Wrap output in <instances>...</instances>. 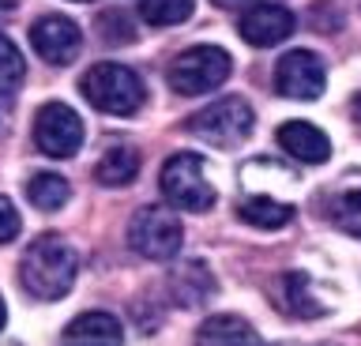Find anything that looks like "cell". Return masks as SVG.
Wrapping results in <instances>:
<instances>
[{
  "mask_svg": "<svg viewBox=\"0 0 361 346\" xmlns=\"http://www.w3.org/2000/svg\"><path fill=\"white\" fill-rule=\"evenodd\" d=\"M19 233V211L8 196H0V245H8Z\"/></svg>",
  "mask_w": 361,
  "mask_h": 346,
  "instance_id": "cell-22",
  "label": "cell"
},
{
  "mask_svg": "<svg viewBox=\"0 0 361 346\" xmlns=\"http://www.w3.org/2000/svg\"><path fill=\"white\" fill-rule=\"evenodd\" d=\"M162 196L177 211H192V215L214 207V188H211L207 177H203L200 154H192V151L169 154L166 166H162Z\"/></svg>",
  "mask_w": 361,
  "mask_h": 346,
  "instance_id": "cell-4",
  "label": "cell"
},
{
  "mask_svg": "<svg viewBox=\"0 0 361 346\" xmlns=\"http://www.w3.org/2000/svg\"><path fill=\"white\" fill-rule=\"evenodd\" d=\"M79 91H83V98L90 106L109 113V117H132L147 98V87L140 75L132 68H124V64H113V61L94 64L79 80Z\"/></svg>",
  "mask_w": 361,
  "mask_h": 346,
  "instance_id": "cell-2",
  "label": "cell"
},
{
  "mask_svg": "<svg viewBox=\"0 0 361 346\" xmlns=\"http://www.w3.org/2000/svg\"><path fill=\"white\" fill-rule=\"evenodd\" d=\"M34 143H38V151L49 154V159H72V154L83 147V121H79V113L64 102L42 106L38 117H34Z\"/></svg>",
  "mask_w": 361,
  "mask_h": 346,
  "instance_id": "cell-7",
  "label": "cell"
},
{
  "mask_svg": "<svg viewBox=\"0 0 361 346\" xmlns=\"http://www.w3.org/2000/svg\"><path fill=\"white\" fill-rule=\"evenodd\" d=\"M192 0H140V16L151 27H177L192 16Z\"/></svg>",
  "mask_w": 361,
  "mask_h": 346,
  "instance_id": "cell-18",
  "label": "cell"
},
{
  "mask_svg": "<svg viewBox=\"0 0 361 346\" xmlns=\"http://www.w3.org/2000/svg\"><path fill=\"white\" fill-rule=\"evenodd\" d=\"M72 196V185L64 181L61 173H38L27 181V199L38 211H61Z\"/></svg>",
  "mask_w": 361,
  "mask_h": 346,
  "instance_id": "cell-17",
  "label": "cell"
},
{
  "mask_svg": "<svg viewBox=\"0 0 361 346\" xmlns=\"http://www.w3.org/2000/svg\"><path fill=\"white\" fill-rule=\"evenodd\" d=\"M23 75H27V61H23V53L11 46L4 35H0V94L19 91Z\"/></svg>",
  "mask_w": 361,
  "mask_h": 346,
  "instance_id": "cell-21",
  "label": "cell"
},
{
  "mask_svg": "<svg viewBox=\"0 0 361 346\" xmlns=\"http://www.w3.org/2000/svg\"><path fill=\"white\" fill-rule=\"evenodd\" d=\"M327 215L343 233L361 241V188H350V192H338L327 207Z\"/></svg>",
  "mask_w": 361,
  "mask_h": 346,
  "instance_id": "cell-19",
  "label": "cell"
},
{
  "mask_svg": "<svg viewBox=\"0 0 361 346\" xmlns=\"http://www.w3.org/2000/svg\"><path fill=\"white\" fill-rule=\"evenodd\" d=\"M214 4H219V8H237L241 0H214Z\"/></svg>",
  "mask_w": 361,
  "mask_h": 346,
  "instance_id": "cell-26",
  "label": "cell"
},
{
  "mask_svg": "<svg viewBox=\"0 0 361 346\" xmlns=\"http://www.w3.org/2000/svg\"><path fill=\"white\" fill-rule=\"evenodd\" d=\"M135 173H140V154H135L132 147H109L98 159V170H94V177L109 188L135 181Z\"/></svg>",
  "mask_w": 361,
  "mask_h": 346,
  "instance_id": "cell-16",
  "label": "cell"
},
{
  "mask_svg": "<svg viewBox=\"0 0 361 346\" xmlns=\"http://www.w3.org/2000/svg\"><path fill=\"white\" fill-rule=\"evenodd\" d=\"M252 125L256 117L245 98H222V102H211L188 117V132L200 136L203 143H211V147H237V143L248 140Z\"/></svg>",
  "mask_w": 361,
  "mask_h": 346,
  "instance_id": "cell-5",
  "label": "cell"
},
{
  "mask_svg": "<svg viewBox=\"0 0 361 346\" xmlns=\"http://www.w3.org/2000/svg\"><path fill=\"white\" fill-rule=\"evenodd\" d=\"M102 23H106L109 30H106V38L109 42H128L132 38V27H128V19H124V12H106V16H102Z\"/></svg>",
  "mask_w": 361,
  "mask_h": 346,
  "instance_id": "cell-23",
  "label": "cell"
},
{
  "mask_svg": "<svg viewBox=\"0 0 361 346\" xmlns=\"http://www.w3.org/2000/svg\"><path fill=\"white\" fill-rule=\"evenodd\" d=\"M327 87V68L312 49H290L275 68V91L286 98H320Z\"/></svg>",
  "mask_w": 361,
  "mask_h": 346,
  "instance_id": "cell-8",
  "label": "cell"
},
{
  "mask_svg": "<svg viewBox=\"0 0 361 346\" xmlns=\"http://www.w3.org/2000/svg\"><path fill=\"white\" fill-rule=\"evenodd\" d=\"M196 346H264V339L245 316L219 312V316H207L200 323Z\"/></svg>",
  "mask_w": 361,
  "mask_h": 346,
  "instance_id": "cell-13",
  "label": "cell"
},
{
  "mask_svg": "<svg viewBox=\"0 0 361 346\" xmlns=\"http://www.w3.org/2000/svg\"><path fill=\"white\" fill-rule=\"evenodd\" d=\"M75 271H79V260H75V249L68 245L64 237H38L23 252V264H19V283L30 297L38 301H56L64 297L75 283Z\"/></svg>",
  "mask_w": 361,
  "mask_h": 346,
  "instance_id": "cell-1",
  "label": "cell"
},
{
  "mask_svg": "<svg viewBox=\"0 0 361 346\" xmlns=\"http://www.w3.org/2000/svg\"><path fill=\"white\" fill-rule=\"evenodd\" d=\"M293 27H298V19L282 4H256L252 12L237 19V30L248 46H279L293 35Z\"/></svg>",
  "mask_w": 361,
  "mask_h": 346,
  "instance_id": "cell-10",
  "label": "cell"
},
{
  "mask_svg": "<svg viewBox=\"0 0 361 346\" xmlns=\"http://www.w3.org/2000/svg\"><path fill=\"white\" fill-rule=\"evenodd\" d=\"M30 46L45 64H72L79 46H83V35L72 19L64 16H42L38 23L30 27Z\"/></svg>",
  "mask_w": 361,
  "mask_h": 346,
  "instance_id": "cell-9",
  "label": "cell"
},
{
  "mask_svg": "<svg viewBox=\"0 0 361 346\" xmlns=\"http://www.w3.org/2000/svg\"><path fill=\"white\" fill-rule=\"evenodd\" d=\"M61 346H124V328L113 312L90 309L61 331Z\"/></svg>",
  "mask_w": 361,
  "mask_h": 346,
  "instance_id": "cell-11",
  "label": "cell"
},
{
  "mask_svg": "<svg viewBox=\"0 0 361 346\" xmlns=\"http://www.w3.org/2000/svg\"><path fill=\"white\" fill-rule=\"evenodd\" d=\"M279 143L298 162H327L331 159V140H327L316 125H309V121H286V125L279 128Z\"/></svg>",
  "mask_w": 361,
  "mask_h": 346,
  "instance_id": "cell-14",
  "label": "cell"
},
{
  "mask_svg": "<svg viewBox=\"0 0 361 346\" xmlns=\"http://www.w3.org/2000/svg\"><path fill=\"white\" fill-rule=\"evenodd\" d=\"M4 320H8V305H4V297H0V328H4Z\"/></svg>",
  "mask_w": 361,
  "mask_h": 346,
  "instance_id": "cell-25",
  "label": "cell"
},
{
  "mask_svg": "<svg viewBox=\"0 0 361 346\" xmlns=\"http://www.w3.org/2000/svg\"><path fill=\"white\" fill-rule=\"evenodd\" d=\"M282 294H290V301H282V312H290V316H305V320H312V316H320V305L309 297V283H305L301 275H286L279 283Z\"/></svg>",
  "mask_w": 361,
  "mask_h": 346,
  "instance_id": "cell-20",
  "label": "cell"
},
{
  "mask_svg": "<svg viewBox=\"0 0 361 346\" xmlns=\"http://www.w3.org/2000/svg\"><path fill=\"white\" fill-rule=\"evenodd\" d=\"M128 241L132 249L147 260H173L185 245L180 218L166 207H140L128 222Z\"/></svg>",
  "mask_w": 361,
  "mask_h": 346,
  "instance_id": "cell-6",
  "label": "cell"
},
{
  "mask_svg": "<svg viewBox=\"0 0 361 346\" xmlns=\"http://www.w3.org/2000/svg\"><path fill=\"white\" fill-rule=\"evenodd\" d=\"M166 286H169V297H173L180 309H200L203 301L214 294V275L207 271V264L185 260L169 271Z\"/></svg>",
  "mask_w": 361,
  "mask_h": 346,
  "instance_id": "cell-12",
  "label": "cell"
},
{
  "mask_svg": "<svg viewBox=\"0 0 361 346\" xmlns=\"http://www.w3.org/2000/svg\"><path fill=\"white\" fill-rule=\"evenodd\" d=\"M230 72H233V61H230L226 49L192 46L169 64V87H173L177 94H185V98H200V94L214 91V87H222L226 80H230Z\"/></svg>",
  "mask_w": 361,
  "mask_h": 346,
  "instance_id": "cell-3",
  "label": "cell"
},
{
  "mask_svg": "<svg viewBox=\"0 0 361 346\" xmlns=\"http://www.w3.org/2000/svg\"><path fill=\"white\" fill-rule=\"evenodd\" d=\"M237 215L256 230H282L293 218V207L282 204V199H271V196H245L237 204Z\"/></svg>",
  "mask_w": 361,
  "mask_h": 346,
  "instance_id": "cell-15",
  "label": "cell"
},
{
  "mask_svg": "<svg viewBox=\"0 0 361 346\" xmlns=\"http://www.w3.org/2000/svg\"><path fill=\"white\" fill-rule=\"evenodd\" d=\"M354 113H357V121H361V94L354 98Z\"/></svg>",
  "mask_w": 361,
  "mask_h": 346,
  "instance_id": "cell-27",
  "label": "cell"
},
{
  "mask_svg": "<svg viewBox=\"0 0 361 346\" xmlns=\"http://www.w3.org/2000/svg\"><path fill=\"white\" fill-rule=\"evenodd\" d=\"M11 8H16V0H0V16H4V12H11Z\"/></svg>",
  "mask_w": 361,
  "mask_h": 346,
  "instance_id": "cell-24",
  "label": "cell"
}]
</instances>
